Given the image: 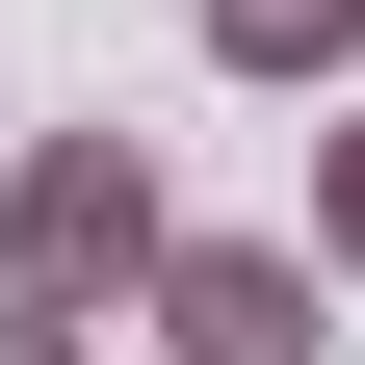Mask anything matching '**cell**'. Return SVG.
<instances>
[{
	"instance_id": "6da1fadb",
	"label": "cell",
	"mask_w": 365,
	"mask_h": 365,
	"mask_svg": "<svg viewBox=\"0 0 365 365\" xmlns=\"http://www.w3.org/2000/svg\"><path fill=\"white\" fill-rule=\"evenodd\" d=\"M157 235H182L157 130H26V157H0V287H26V313H130Z\"/></svg>"
},
{
	"instance_id": "7a4b0ae2",
	"label": "cell",
	"mask_w": 365,
	"mask_h": 365,
	"mask_svg": "<svg viewBox=\"0 0 365 365\" xmlns=\"http://www.w3.org/2000/svg\"><path fill=\"white\" fill-rule=\"evenodd\" d=\"M157 365H339V261L313 235H157Z\"/></svg>"
},
{
	"instance_id": "3957f363",
	"label": "cell",
	"mask_w": 365,
	"mask_h": 365,
	"mask_svg": "<svg viewBox=\"0 0 365 365\" xmlns=\"http://www.w3.org/2000/svg\"><path fill=\"white\" fill-rule=\"evenodd\" d=\"M182 26H209V78H313V105L365 78V0H182Z\"/></svg>"
},
{
	"instance_id": "277c9868",
	"label": "cell",
	"mask_w": 365,
	"mask_h": 365,
	"mask_svg": "<svg viewBox=\"0 0 365 365\" xmlns=\"http://www.w3.org/2000/svg\"><path fill=\"white\" fill-rule=\"evenodd\" d=\"M313 261L365 287V105H313Z\"/></svg>"
},
{
	"instance_id": "5b68a950",
	"label": "cell",
	"mask_w": 365,
	"mask_h": 365,
	"mask_svg": "<svg viewBox=\"0 0 365 365\" xmlns=\"http://www.w3.org/2000/svg\"><path fill=\"white\" fill-rule=\"evenodd\" d=\"M0 365H105V339H78V313H26V287H0Z\"/></svg>"
}]
</instances>
